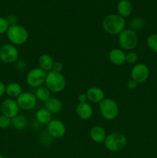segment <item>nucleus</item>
<instances>
[{
    "instance_id": "f257e3e1",
    "label": "nucleus",
    "mask_w": 157,
    "mask_h": 158,
    "mask_svg": "<svg viewBox=\"0 0 157 158\" xmlns=\"http://www.w3.org/2000/svg\"><path fill=\"white\" fill-rule=\"evenodd\" d=\"M126 19L118 14L106 15L103 21V28L105 32L111 35H119L126 29Z\"/></svg>"
},
{
    "instance_id": "f03ea898",
    "label": "nucleus",
    "mask_w": 157,
    "mask_h": 158,
    "mask_svg": "<svg viewBox=\"0 0 157 158\" xmlns=\"http://www.w3.org/2000/svg\"><path fill=\"white\" fill-rule=\"evenodd\" d=\"M45 84L50 92L58 94L66 89V80L62 73L50 71L46 74Z\"/></svg>"
},
{
    "instance_id": "7ed1b4c3",
    "label": "nucleus",
    "mask_w": 157,
    "mask_h": 158,
    "mask_svg": "<svg viewBox=\"0 0 157 158\" xmlns=\"http://www.w3.org/2000/svg\"><path fill=\"white\" fill-rule=\"evenodd\" d=\"M6 35L11 44L14 46L23 45L26 43L29 36L27 29L24 26H20L18 24L9 26Z\"/></svg>"
},
{
    "instance_id": "20e7f679",
    "label": "nucleus",
    "mask_w": 157,
    "mask_h": 158,
    "mask_svg": "<svg viewBox=\"0 0 157 158\" xmlns=\"http://www.w3.org/2000/svg\"><path fill=\"white\" fill-rule=\"evenodd\" d=\"M127 138L123 134L113 132L107 134L104 141V145L108 151L111 152H119L126 148Z\"/></svg>"
},
{
    "instance_id": "39448f33",
    "label": "nucleus",
    "mask_w": 157,
    "mask_h": 158,
    "mask_svg": "<svg viewBox=\"0 0 157 158\" xmlns=\"http://www.w3.org/2000/svg\"><path fill=\"white\" fill-rule=\"evenodd\" d=\"M99 111L105 120H113L118 117L119 107L115 100L112 98H105L99 103Z\"/></svg>"
},
{
    "instance_id": "423d86ee",
    "label": "nucleus",
    "mask_w": 157,
    "mask_h": 158,
    "mask_svg": "<svg viewBox=\"0 0 157 158\" xmlns=\"http://www.w3.org/2000/svg\"><path fill=\"white\" fill-rule=\"evenodd\" d=\"M118 43L120 49L132 51L138 43V37L135 31L130 29H126L119 35Z\"/></svg>"
},
{
    "instance_id": "0eeeda50",
    "label": "nucleus",
    "mask_w": 157,
    "mask_h": 158,
    "mask_svg": "<svg viewBox=\"0 0 157 158\" xmlns=\"http://www.w3.org/2000/svg\"><path fill=\"white\" fill-rule=\"evenodd\" d=\"M46 74L45 71L40 68L36 67L31 69L26 75V83L29 86L33 88H38L45 83Z\"/></svg>"
},
{
    "instance_id": "6e6552de",
    "label": "nucleus",
    "mask_w": 157,
    "mask_h": 158,
    "mask_svg": "<svg viewBox=\"0 0 157 158\" xmlns=\"http://www.w3.org/2000/svg\"><path fill=\"white\" fill-rule=\"evenodd\" d=\"M18 59V50L12 44H5L0 47V60L5 63H14Z\"/></svg>"
},
{
    "instance_id": "1a4fd4ad",
    "label": "nucleus",
    "mask_w": 157,
    "mask_h": 158,
    "mask_svg": "<svg viewBox=\"0 0 157 158\" xmlns=\"http://www.w3.org/2000/svg\"><path fill=\"white\" fill-rule=\"evenodd\" d=\"M131 79L137 83H145L149 77V69L144 63H136L131 69Z\"/></svg>"
},
{
    "instance_id": "9d476101",
    "label": "nucleus",
    "mask_w": 157,
    "mask_h": 158,
    "mask_svg": "<svg viewBox=\"0 0 157 158\" xmlns=\"http://www.w3.org/2000/svg\"><path fill=\"white\" fill-rule=\"evenodd\" d=\"M16 102L20 109L31 110L37 104V99L35 94L30 92H22L16 98Z\"/></svg>"
},
{
    "instance_id": "9b49d317",
    "label": "nucleus",
    "mask_w": 157,
    "mask_h": 158,
    "mask_svg": "<svg viewBox=\"0 0 157 158\" xmlns=\"http://www.w3.org/2000/svg\"><path fill=\"white\" fill-rule=\"evenodd\" d=\"M47 131L52 137L57 139L61 138L66 134V125L60 120L54 119L47 124Z\"/></svg>"
},
{
    "instance_id": "f8f14e48",
    "label": "nucleus",
    "mask_w": 157,
    "mask_h": 158,
    "mask_svg": "<svg viewBox=\"0 0 157 158\" xmlns=\"http://www.w3.org/2000/svg\"><path fill=\"white\" fill-rule=\"evenodd\" d=\"M19 106L16 100L12 98H8L3 100L1 105V110L2 115L12 119L17 116L19 112Z\"/></svg>"
},
{
    "instance_id": "ddd939ff",
    "label": "nucleus",
    "mask_w": 157,
    "mask_h": 158,
    "mask_svg": "<svg viewBox=\"0 0 157 158\" xmlns=\"http://www.w3.org/2000/svg\"><path fill=\"white\" fill-rule=\"evenodd\" d=\"M86 96L89 101L93 103H100L105 99V93L98 86H91L86 91Z\"/></svg>"
},
{
    "instance_id": "4468645a",
    "label": "nucleus",
    "mask_w": 157,
    "mask_h": 158,
    "mask_svg": "<svg viewBox=\"0 0 157 158\" xmlns=\"http://www.w3.org/2000/svg\"><path fill=\"white\" fill-rule=\"evenodd\" d=\"M75 112L79 119L83 120H89L93 114L92 106L89 103H78L75 107Z\"/></svg>"
},
{
    "instance_id": "2eb2a0df",
    "label": "nucleus",
    "mask_w": 157,
    "mask_h": 158,
    "mask_svg": "<svg viewBox=\"0 0 157 158\" xmlns=\"http://www.w3.org/2000/svg\"><path fill=\"white\" fill-rule=\"evenodd\" d=\"M109 59L112 64L122 66L126 63V54L122 49L115 48L109 52Z\"/></svg>"
},
{
    "instance_id": "dca6fc26",
    "label": "nucleus",
    "mask_w": 157,
    "mask_h": 158,
    "mask_svg": "<svg viewBox=\"0 0 157 158\" xmlns=\"http://www.w3.org/2000/svg\"><path fill=\"white\" fill-rule=\"evenodd\" d=\"M89 135H90V138L93 142L96 143H104L105 140L106 138V131H105L104 127L99 125H96L92 127L89 132Z\"/></svg>"
},
{
    "instance_id": "f3484780",
    "label": "nucleus",
    "mask_w": 157,
    "mask_h": 158,
    "mask_svg": "<svg viewBox=\"0 0 157 158\" xmlns=\"http://www.w3.org/2000/svg\"><path fill=\"white\" fill-rule=\"evenodd\" d=\"M45 108L51 114H58L62 110V103L57 97H51L47 101L45 102Z\"/></svg>"
},
{
    "instance_id": "a211bd4d",
    "label": "nucleus",
    "mask_w": 157,
    "mask_h": 158,
    "mask_svg": "<svg viewBox=\"0 0 157 158\" xmlns=\"http://www.w3.org/2000/svg\"><path fill=\"white\" fill-rule=\"evenodd\" d=\"M54 63H55V61H54L53 58L50 55H49V54H42L38 58V68L42 69L46 73H49L52 71Z\"/></svg>"
},
{
    "instance_id": "6ab92c4d",
    "label": "nucleus",
    "mask_w": 157,
    "mask_h": 158,
    "mask_svg": "<svg viewBox=\"0 0 157 158\" xmlns=\"http://www.w3.org/2000/svg\"><path fill=\"white\" fill-rule=\"evenodd\" d=\"M117 12L118 15L127 18L131 15L132 12V5L129 0H120L117 4Z\"/></svg>"
},
{
    "instance_id": "aec40b11",
    "label": "nucleus",
    "mask_w": 157,
    "mask_h": 158,
    "mask_svg": "<svg viewBox=\"0 0 157 158\" xmlns=\"http://www.w3.org/2000/svg\"><path fill=\"white\" fill-rule=\"evenodd\" d=\"M22 92V86L19 83L12 82V83H10L8 85H6V94L10 98H17Z\"/></svg>"
},
{
    "instance_id": "412c9836",
    "label": "nucleus",
    "mask_w": 157,
    "mask_h": 158,
    "mask_svg": "<svg viewBox=\"0 0 157 158\" xmlns=\"http://www.w3.org/2000/svg\"><path fill=\"white\" fill-rule=\"evenodd\" d=\"M35 120L41 124H48L52 120V114L46 108H41L35 113Z\"/></svg>"
},
{
    "instance_id": "4be33fe9",
    "label": "nucleus",
    "mask_w": 157,
    "mask_h": 158,
    "mask_svg": "<svg viewBox=\"0 0 157 158\" xmlns=\"http://www.w3.org/2000/svg\"><path fill=\"white\" fill-rule=\"evenodd\" d=\"M28 120L23 115L18 114L15 117L11 119V126L17 131H23L27 127Z\"/></svg>"
},
{
    "instance_id": "5701e85b",
    "label": "nucleus",
    "mask_w": 157,
    "mask_h": 158,
    "mask_svg": "<svg viewBox=\"0 0 157 158\" xmlns=\"http://www.w3.org/2000/svg\"><path fill=\"white\" fill-rule=\"evenodd\" d=\"M34 94H35L37 100L44 102V103L51 97V92L46 86H42L40 87L36 88L35 93Z\"/></svg>"
},
{
    "instance_id": "b1692460",
    "label": "nucleus",
    "mask_w": 157,
    "mask_h": 158,
    "mask_svg": "<svg viewBox=\"0 0 157 158\" xmlns=\"http://www.w3.org/2000/svg\"><path fill=\"white\" fill-rule=\"evenodd\" d=\"M129 26L130 29L135 31V32L136 31L142 30L144 26V20L140 17H135L129 22Z\"/></svg>"
},
{
    "instance_id": "393cba45",
    "label": "nucleus",
    "mask_w": 157,
    "mask_h": 158,
    "mask_svg": "<svg viewBox=\"0 0 157 158\" xmlns=\"http://www.w3.org/2000/svg\"><path fill=\"white\" fill-rule=\"evenodd\" d=\"M146 45L150 50L157 53V34H151L146 39Z\"/></svg>"
},
{
    "instance_id": "a878e982",
    "label": "nucleus",
    "mask_w": 157,
    "mask_h": 158,
    "mask_svg": "<svg viewBox=\"0 0 157 158\" xmlns=\"http://www.w3.org/2000/svg\"><path fill=\"white\" fill-rule=\"evenodd\" d=\"M11 126V119L5 115H0V129H8Z\"/></svg>"
},
{
    "instance_id": "bb28decb",
    "label": "nucleus",
    "mask_w": 157,
    "mask_h": 158,
    "mask_svg": "<svg viewBox=\"0 0 157 158\" xmlns=\"http://www.w3.org/2000/svg\"><path fill=\"white\" fill-rule=\"evenodd\" d=\"M9 23L6 18L0 16V34L6 33L9 28Z\"/></svg>"
},
{
    "instance_id": "cd10ccee",
    "label": "nucleus",
    "mask_w": 157,
    "mask_h": 158,
    "mask_svg": "<svg viewBox=\"0 0 157 158\" xmlns=\"http://www.w3.org/2000/svg\"><path fill=\"white\" fill-rule=\"evenodd\" d=\"M138 61V55L135 52H129L126 54V63L129 64H135Z\"/></svg>"
},
{
    "instance_id": "c85d7f7f",
    "label": "nucleus",
    "mask_w": 157,
    "mask_h": 158,
    "mask_svg": "<svg viewBox=\"0 0 157 158\" xmlns=\"http://www.w3.org/2000/svg\"><path fill=\"white\" fill-rule=\"evenodd\" d=\"M63 69V65L62 63H60V62H55L52 66V71L56 73H62V70Z\"/></svg>"
},
{
    "instance_id": "c756f323",
    "label": "nucleus",
    "mask_w": 157,
    "mask_h": 158,
    "mask_svg": "<svg viewBox=\"0 0 157 158\" xmlns=\"http://www.w3.org/2000/svg\"><path fill=\"white\" fill-rule=\"evenodd\" d=\"M9 23V26H12V25H17L18 23V17L15 16V15H10L6 18Z\"/></svg>"
},
{
    "instance_id": "7c9ffc66",
    "label": "nucleus",
    "mask_w": 157,
    "mask_h": 158,
    "mask_svg": "<svg viewBox=\"0 0 157 158\" xmlns=\"http://www.w3.org/2000/svg\"><path fill=\"white\" fill-rule=\"evenodd\" d=\"M137 86H138V83L135 81H134L133 80H132V79L127 82V87L129 89H136Z\"/></svg>"
},
{
    "instance_id": "2f4dec72",
    "label": "nucleus",
    "mask_w": 157,
    "mask_h": 158,
    "mask_svg": "<svg viewBox=\"0 0 157 158\" xmlns=\"http://www.w3.org/2000/svg\"><path fill=\"white\" fill-rule=\"evenodd\" d=\"M78 103H86L88 100L86 94H85V93H82V94H80L78 96Z\"/></svg>"
},
{
    "instance_id": "473e14b6",
    "label": "nucleus",
    "mask_w": 157,
    "mask_h": 158,
    "mask_svg": "<svg viewBox=\"0 0 157 158\" xmlns=\"http://www.w3.org/2000/svg\"><path fill=\"white\" fill-rule=\"evenodd\" d=\"M6 85L3 82L0 81V98L6 94Z\"/></svg>"
},
{
    "instance_id": "72a5a7b5",
    "label": "nucleus",
    "mask_w": 157,
    "mask_h": 158,
    "mask_svg": "<svg viewBox=\"0 0 157 158\" xmlns=\"http://www.w3.org/2000/svg\"><path fill=\"white\" fill-rule=\"evenodd\" d=\"M0 158H6V157H3V156H2V155H0Z\"/></svg>"
}]
</instances>
